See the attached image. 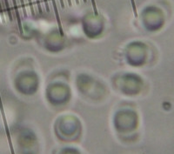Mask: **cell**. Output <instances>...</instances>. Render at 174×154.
Masks as SVG:
<instances>
[{
	"label": "cell",
	"instance_id": "6",
	"mask_svg": "<svg viewBox=\"0 0 174 154\" xmlns=\"http://www.w3.org/2000/svg\"><path fill=\"white\" fill-rule=\"evenodd\" d=\"M91 1H92V7H93V10H94V13H95V15H98V9H97V4H96L95 0H91Z\"/></svg>",
	"mask_w": 174,
	"mask_h": 154
},
{
	"label": "cell",
	"instance_id": "1",
	"mask_svg": "<svg viewBox=\"0 0 174 154\" xmlns=\"http://www.w3.org/2000/svg\"><path fill=\"white\" fill-rule=\"evenodd\" d=\"M13 2V6H14V10L16 13V17H17V20H18V28H19V31L21 33H23V27H22V23H21V19H20V15H19V12H18V7L17 4V1L16 0H12Z\"/></svg>",
	"mask_w": 174,
	"mask_h": 154
},
{
	"label": "cell",
	"instance_id": "7",
	"mask_svg": "<svg viewBox=\"0 0 174 154\" xmlns=\"http://www.w3.org/2000/svg\"><path fill=\"white\" fill-rule=\"evenodd\" d=\"M36 2L37 5V10H38L39 13H42V6H41V4H40V0H36Z\"/></svg>",
	"mask_w": 174,
	"mask_h": 154
},
{
	"label": "cell",
	"instance_id": "8",
	"mask_svg": "<svg viewBox=\"0 0 174 154\" xmlns=\"http://www.w3.org/2000/svg\"><path fill=\"white\" fill-rule=\"evenodd\" d=\"M44 4H45V9H46V12H50V6H49V4H48V0H44Z\"/></svg>",
	"mask_w": 174,
	"mask_h": 154
},
{
	"label": "cell",
	"instance_id": "9",
	"mask_svg": "<svg viewBox=\"0 0 174 154\" xmlns=\"http://www.w3.org/2000/svg\"><path fill=\"white\" fill-rule=\"evenodd\" d=\"M0 15H1V18H3V20H4V10H3V8H2V4H1V1H0Z\"/></svg>",
	"mask_w": 174,
	"mask_h": 154
},
{
	"label": "cell",
	"instance_id": "10",
	"mask_svg": "<svg viewBox=\"0 0 174 154\" xmlns=\"http://www.w3.org/2000/svg\"><path fill=\"white\" fill-rule=\"evenodd\" d=\"M60 4H61V7L62 8H65V4H64V0H60Z\"/></svg>",
	"mask_w": 174,
	"mask_h": 154
},
{
	"label": "cell",
	"instance_id": "2",
	"mask_svg": "<svg viewBox=\"0 0 174 154\" xmlns=\"http://www.w3.org/2000/svg\"><path fill=\"white\" fill-rule=\"evenodd\" d=\"M4 4H5V7H6V10L8 12V17H9V19L10 21L13 20V18H12V10H10V4H9V2H8V0H4Z\"/></svg>",
	"mask_w": 174,
	"mask_h": 154
},
{
	"label": "cell",
	"instance_id": "12",
	"mask_svg": "<svg viewBox=\"0 0 174 154\" xmlns=\"http://www.w3.org/2000/svg\"><path fill=\"white\" fill-rule=\"evenodd\" d=\"M76 1V4H79V0H75Z\"/></svg>",
	"mask_w": 174,
	"mask_h": 154
},
{
	"label": "cell",
	"instance_id": "11",
	"mask_svg": "<svg viewBox=\"0 0 174 154\" xmlns=\"http://www.w3.org/2000/svg\"><path fill=\"white\" fill-rule=\"evenodd\" d=\"M67 2H68V4L70 5V6H71V0H67Z\"/></svg>",
	"mask_w": 174,
	"mask_h": 154
},
{
	"label": "cell",
	"instance_id": "5",
	"mask_svg": "<svg viewBox=\"0 0 174 154\" xmlns=\"http://www.w3.org/2000/svg\"><path fill=\"white\" fill-rule=\"evenodd\" d=\"M32 0H28V2H29V5H30V10H31V15L33 16H35V12H34V8H33V4H32Z\"/></svg>",
	"mask_w": 174,
	"mask_h": 154
},
{
	"label": "cell",
	"instance_id": "3",
	"mask_svg": "<svg viewBox=\"0 0 174 154\" xmlns=\"http://www.w3.org/2000/svg\"><path fill=\"white\" fill-rule=\"evenodd\" d=\"M20 3H21V6H22V10H23V12H24V16H25V18H27V12H26V7H25V1H24V0H20Z\"/></svg>",
	"mask_w": 174,
	"mask_h": 154
},
{
	"label": "cell",
	"instance_id": "4",
	"mask_svg": "<svg viewBox=\"0 0 174 154\" xmlns=\"http://www.w3.org/2000/svg\"><path fill=\"white\" fill-rule=\"evenodd\" d=\"M132 2V9H133V12H134V16L136 18H138V12H137V7H136L135 4V1L134 0H131Z\"/></svg>",
	"mask_w": 174,
	"mask_h": 154
},
{
	"label": "cell",
	"instance_id": "13",
	"mask_svg": "<svg viewBox=\"0 0 174 154\" xmlns=\"http://www.w3.org/2000/svg\"><path fill=\"white\" fill-rule=\"evenodd\" d=\"M84 2H85V3H86V2H87V0H84Z\"/></svg>",
	"mask_w": 174,
	"mask_h": 154
}]
</instances>
